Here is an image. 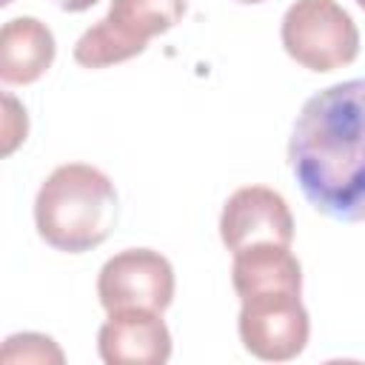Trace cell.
Wrapping results in <instances>:
<instances>
[{
    "mask_svg": "<svg viewBox=\"0 0 365 365\" xmlns=\"http://www.w3.org/2000/svg\"><path fill=\"white\" fill-rule=\"evenodd\" d=\"M305 200L339 222H365V77L305 100L288 143Z\"/></svg>",
    "mask_w": 365,
    "mask_h": 365,
    "instance_id": "6da1fadb",
    "label": "cell"
},
{
    "mask_svg": "<svg viewBox=\"0 0 365 365\" xmlns=\"http://www.w3.org/2000/svg\"><path fill=\"white\" fill-rule=\"evenodd\" d=\"M143 51H145L143 43L120 34L106 17L97 20L91 29H86L80 34V40L74 43V60L86 68H106V66L131 60Z\"/></svg>",
    "mask_w": 365,
    "mask_h": 365,
    "instance_id": "8fae6325",
    "label": "cell"
},
{
    "mask_svg": "<svg viewBox=\"0 0 365 365\" xmlns=\"http://www.w3.org/2000/svg\"><path fill=\"white\" fill-rule=\"evenodd\" d=\"M97 297L108 314L154 311L163 314L174 299V268L151 248H125L108 257L97 277Z\"/></svg>",
    "mask_w": 365,
    "mask_h": 365,
    "instance_id": "5b68a950",
    "label": "cell"
},
{
    "mask_svg": "<svg viewBox=\"0 0 365 365\" xmlns=\"http://www.w3.org/2000/svg\"><path fill=\"white\" fill-rule=\"evenodd\" d=\"M117 188L94 165H57L34 197L37 234L54 251L83 254L108 240L117 225Z\"/></svg>",
    "mask_w": 365,
    "mask_h": 365,
    "instance_id": "7a4b0ae2",
    "label": "cell"
},
{
    "mask_svg": "<svg viewBox=\"0 0 365 365\" xmlns=\"http://www.w3.org/2000/svg\"><path fill=\"white\" fill-rule=\"evenodd\" d=\"M282 48L308 71H334L356 60L359 31L336 0H297L282 14Z\"/></svg>",
    "mask_w": 365,
    "mask_h": 365,
    "instance_id": "3957f363",
    "label": "cell"
},
{
    "mask_svg": "<svg viewBox=\"0 0 365 365\" xmlns=\"http://www.w3.org/2000/svg\"><path fill=\"white\" fill-rule=\"evenodd\" d=\"M97 351L106 365H163L171 356V334L154 311H117L100 325Z\"/></svg>",
    "mask_w": 365,
    "mask_h": 365,
    "instance_id": "52a82bcc",
    "label": "cell"
},
{
    "mask_svg": "<svg viewBox=\"0 0 365 365\" xmlns=\"http://www.w3.org/2000/svg\"><path fill=\"white\" fill-rule=\"evenodd\" d=\"M242 308L237 317V331L242 348L262 362H288L297 359L311 334L308 311L299 299V291L271 288L240 297Z\"/></svg>",
    "mask_w": 365,
    "mask_h": 365,
    "instance_id": "277c9868",
    "label": "cell"
},
{
    "mask_svg": "<svg viewBox=\"0 0 365 365\" xmlns=\"http://www.w3.org/2000/svg\"><path fill=\"white\" fill-rule=\"evenodd\" d=\"M237 3H265V0H237Z\"/></svg>",
    "mask_w": 365,
    "mask_h": 365,
    "instance_id": "9a60e30c",
    "label": "cell"
},
{
    "mask_svg": "<svg viewBox=\"0 0 365 365\" xmlns=\"http://www.w3.org/2000/svg\"><path fill=\"white\" fill-rule=\"evenodd\" d=\"M188 0H111L106 20L125 37L148 46L151 37L174 29L185 14Z\"/></svg>",
    "mask_w": 365,
    "mask_h": 365,
    "instance_id": "30bf717a",
    "label": "cell"
},
{
    "mask_svg": "<svg viewBox=\"0 0 365 365\" xmlns=\"http://www.w3.org/2000/svg\"><path fill=\"white\" fill-rule=\"evenodd\" d=\"M356 6H359V9H362V11H365V0H356Z\"/></svg>",
    "mask_w": 365,
    "mask_h": 365,
    "instance_id": "2e32d148",
    "label": "cell"
},
{
    "mask_svg": "<svg viewBox=\"0 0 365 365\" xmlns=\"http://www.w3.org/2000/svg\"><path fill=\"white\" fill-rule=\"evenodd\" d=\"M3 362H63V351L51 336L14 334L3 345Z\"/></svg>",
    "mask_w": 365,
    "mask_h": 365,
    "instance_id": "7c38bea8",
    "label": "cell"
},
{
    "mask_svg": "<svg viewBox=\"0 0 365 365\" xmlns=\"http://www.w3.org/2000/svg\"><path fill=\"white\" fill-rule=\"evenodd\" d=\"M3 106H6V131H3V154H11L14 151V145L20 143V140H26V128H29V123H26V111L20 108V103L11 97V94H6L3 97Z\"/></svg>",
    "mask_w": 365,
    "mask_h": 365,
    "instance_id": "4fadbf2b",
    "label": "cell"
},
{
    "mask_svg": "<svg viewBox=\"0 0 365 365\" xmlns=\"http://www.w3.org/2000/svg\"><path fill=\"white\" fill-rule=\"evenodd\" d=\"M231 282L240 297L271 288H288L302 294V268L299 259L291 254V245L259 242L234 254Z\"/></svg>",
    "mask_w": 365,
    "mask_h": 365,
    "instance_id": "9c48e42d",
    "label": "cell"
},
{
    "mask_svg": "<svg viewBox=\"0 0 365 365\" xmlns=\"http://www.w3.org/2000/svg\"><path fill=\"white\" fill-rule=\"evenodd\" d=\"M57 9H63V11H86V9H91L97 0H51Z\"/></svg>",
    "mask_w": 365,
    "mask_h": 365,
    "instance_id": "5bb4252c",
    "label": "cell"
},
{
    "mask_svg": "<svg viewBox=\"0 0 365 365\" xmlns=\"http://www.w3.org/2000/svg\"><path fill=\"white\" fill-rule=\"evenodd\" d=\"M54 34L37 17H14L0 31V80L6 86H29L54 63Z\"/></svg>",
    "mask_w": 365,
    "mask_h": 365,
    "instance_id": "ba28073f",
    "label": "cell"
},
{
    "mask_svg": "<svg viewBox=\"0 0 365 365\" xmlns=\"http://www.w3.org/2000/svg\"><path fill=\"white\" fill-rule=\"evenodd\" d=\"M220 237L222 245L237 254L242 248L274 242L291 245L294 242V217L282 194L265 185H245L237 188L220 214Z\"/></svg>",
    "mask_w": 365,
    "mask_h": 365,
    "instance_id": "8992f818",
    "label": "cell"
}]
</instances>
